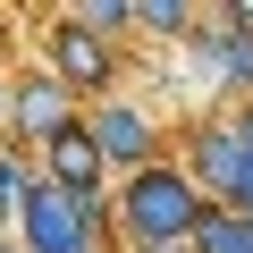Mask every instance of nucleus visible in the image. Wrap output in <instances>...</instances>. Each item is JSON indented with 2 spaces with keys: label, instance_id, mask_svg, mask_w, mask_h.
<instances>
[{
  "label": "nucleus",
  "instance_id": "3",
  "mask_svg": "<svg viewBox=\"0 0 253 253\" xmlns=\"http://www.w3.org/2000/svg\"><path fill=\"white\" fill-rule=\"evenodd\" d=\"M101 152H144V118L135 110H110L101 118Z\"/></svg>",
  "mask_w": 253,
  "mask_h": 253
},
{
  "label": "nucleus",
  "instance_id": "2",
  "mask_svg": "<svg viewBox=\"0 0 253 253\" xmlns=\"http://www.w3.org/2000/svg\"><path fill=\"white\" fill-rule=\"evenodd\" d=\"M26 236H34V253H84V211H76L68 194H34Z\"/></svg>",
  "mask_w": 253,
  "mask_h": 253
},
{
  "label": "nucleus",
  "instance_id": "6",
  "mask_svg": "<svg viewBox=\"0 0 253 253\" xmlns=\"http://www.w3.org/2000/svg\"><path fill=\"white\" fill-rule=\"evenodd\" d=\"M59 118V93H26V126H51Z\"/></svg>",
  "mask_w": 253,
  "mask_h": 253
},
{
  "label": "nucleus",
  "instance_id": "1",
  "mask_svg": "<svg viewBox=\"0 0 253 253\" xmlns=\"http://www.w3.org/2000/svg\"><path fill=\"white\" fill-rule=\"evenodd\" d=\"M126 211H135V228H144V236H177V228L194 219V194H186L177 177H144L135 194H126Z\"/></svg>",
  "mask_w": 253,
  "mask_h": 253
},
{
  "label": "nucleus",
  "instance_id": "5",
  "mask_svg": "<svg viewBox=\"0 0 253 253\" xmlns=\"http://www.w3.org/2000/svg\"><path fill=\"white\" fill-rule=\"evenodd\" d=\"M59 177H76V186L93 177V144L84 135H59Z\"/></svg>",
  "mask_w": 253,
  "mask_h": 253
},
{
  "label": "nucleus",
  "instance_id": "4",
  "mask_svg": "<svg viewBox=\"0 0 253 253\" xmlns=\"http://www.w3.org/2000/svg\"><path fill=\"white\" fill-rule=\"evenodd\" d=\"M203 253H253V228H236V219H211V228H203Z\"/></svg>",
  "mask_w": 253,
  "mask_h": 253
}]
</instances>
